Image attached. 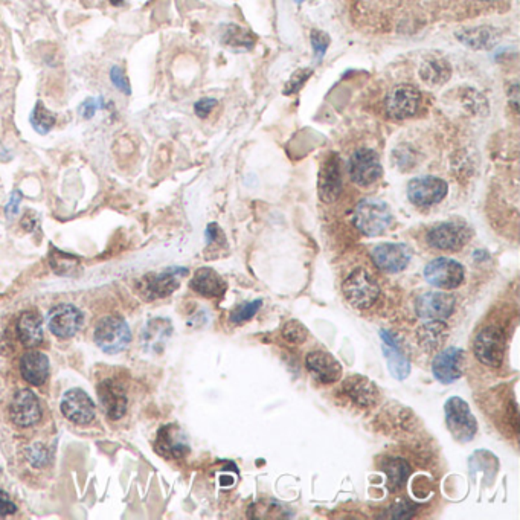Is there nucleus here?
Here are the masks:
<instances>
[{
    "mask_svg": "<svg viewBox=\"0 0 520 520\" xmlns=\"http://www.w3.org/2000/svg\"><path fill=\"white\" fill-rule=\"evenodd\" d=\"M352 223L368 237H377L391 228L392 212L383 200L365 198L356 205Z\"/></svg>",
    "mask_w": 520,
    "mask_h": 520,
    "instance_id": "1",
    "label": "nucleus"
},
{
    "mask_svg": "<svg viewBox=\"0 0 520 520\" xmlns=\"http://www.w3.org/2000/svg\"><path fill=\"white\" fill-rule=\"evenodd\" d=\"M94 338L99 349L107 354H116L130 345L131 331L122 317L106 316L98 322Z\"/></svg>",
    "mask_w": 520,
    "mask_h": 520,
    "instance_id": "2",
    "label": "nucleus"
},
{
    "mask_svg": "<svg viewBox=\"0 0 520 520\" xmlns=\"http://www.w3.org/2000/svg\"><path fill=\"white\" fill-rule=\"evenodd\" d=\"M343 295L352 307L369 308L380 296L379 284L365 268L359 267L352 272L342 285Z\"/></svg>",
    "mask_w": 520,
    "mask_h": 520,
    "instance_id": "3",
    "label": "nucleus"
},
{
    "mask_svg": "<svg viewBox=\"0 0 520 520\" xmlns=\"http://www.w3.org/2000/svg\"><path fill=\"white\" fill-rule=\"evenodd\" d=\"M446 423L453 438L459 442H468L477 432V421L470 410L465 400L450 397L444 405Z\"/></svg>",
    "mask_w": 520,
    "mask_h": 520,
    "instance_id": "4",
    "label": "nucleus"
},
{
    "mask_svg": "<svg viewBox=\"0 0 520 520\" xmlns=\"http://www.w3.org/2000/svg\"><path fill=\"white\" fill-rule=\"evenodd\" d=\"M188 275V268L173 267L161 273H148L139 280L138 290L140 296L147 301L166 298L179 289L180 278Z\"/></svg>",
    "mask_w": 520,
    "mask_h": 520,
    "instance_id": "5",
    "label": "nucleus"
},
{
    "mask_svg": "<svg viewBox=\"0 0 520 520\" xmlns=\"http://www.w3.org/2000/svg\"><path fill=\"white\" fill-rule=\"evenodd\" d=\"M505 334L496 326H489L476 334L473 352L476 359L485 366L499 368L505 356Z\"/></svg>",
    "mask_w": 520,
    "mask_h": 520,
    "instance_id": "6",
    "label": "nucleus"
},
{
    "mask_svg": "<svg viewBox=\"0 0 520 520\" xmlns=\"http://www.w3.org/2000/svg\"><path fill=\"white\" fill-rule=\"evenodd\" d=\"M472 229L463 222H442L427 233V243L438 250L456 252L472 238Z\"/></svg>",
    "mask_w": 520,
    "mask_h": 520,
    "instance_id": "7",
    "label": "nucleus"
},
{
    "mask_svg": "<svg viewBox=\"0 0 520 520\" xmlns=\"http://www.w3.org/2000/svg\"><path fill=\"white\" fill-rule=\"evenodd\" d=\"M424 278L433 287L452 290L459 287L465 278V272L463 264L452 258H436L426 266Z\"/></svg>",
    "mask_w": 520,
    "mask_h": 520,
    "instance_id": "8",
    "label": "nucleus"
},
{
    "mask_svg": "<svg viewBox=\"0 0 520 520\" xmlns=\"http://www.w3.org/2000/svg\"><path fill=\"white\" fill-rule=\"evenodd\" d=\"M419 104H421V94L409 84H400V86L392 87L384 99L386 112L392 120L397 121L414 116L418 112Z\"/></svg>",
    "mask_w": 520,
    "mask_h": 520,
    "instance_id": "9",
    "label": "nucleus"
},
{
    "mask_svg": "<svg viewBox=\"0 0 520 520\" xmlns=\"http://www.w3.org/2000/svg\"><path fill=\"white\" fill-rule=\"evenodd\" d=\"M348 171L351 180L359 187H369L379 180L382 175L380 157L371 148H360L352 153Z\"/></svg>",
    "mask_w": 520,
    "mask_h": 520,
    "instance_id": "10",
    "label": "nucleus"
},
{
    "mask_svg": "<svg viewBox=\"0 0 520 520\" xmlns=\"http://www.w3.org/2000/svg\"><path fill=\"white\" fill-rule=\"evenodd\" d=\"M447 183L435 175H423L415 178L407 185V198L415 206L427 208L433 206L447 196Z\"/></svg>",
    "mask_w": 520,
    "mask_h": 520,
    "instance_id": "11",
    "label": "nucleus"
},
{
    "mask_svg": "<svg viewBox=\"0 0 520 520\" xmlns=\"http://www.w3.org/2000/svg\"><path fill=\"white\" fill-rule=\"evenodd\" d=\"M467 368V354L464 349L456 347H449L435 356L432 363V373L435 379L450 384L459 380L464 375Z\"/></svg>",
    "mask_w": 520,
    "mask_h": 520,
    "instance_id": "12",
    "label": "nucleus"
},
{
    "mask_svg": "<svg viewBox=\"0 0 520 520\" xmlns=\"http://www.w3.org/2000/svg\"><path fill=\"white\" fill-rule=\"evenodd\" d=\"M456 301L449 293L427 291L415 301V312L421 319L429 321H444L453 315Z\"/></svg>",
    "mask_w": 520,
    "mask_h": 520,
    "instance_id": "13",
    "label": "nucleus"
},
{
    "mask_svg": "<svg viewBox=\"0 0 520 520\" xmlns=\"http://www.w3.org/2000/svg\"><path fill=\"white\" fill-rule=\"evenodd\" d=\"M49 330L57 338L71 339L82 325V313L72 304H58L48 315Z\"/></svg>",
    "mask_w": 520,
    "mask_h": 520,
    "instance_id": "14",
    "label": "nucleus"
},
{
    "mask_svg": "<svg viewBox=\"0 0 520 520\" xmlns=\"http://www.w3.org/2000/svg\"><path fill=\"white\" fill-rule=\"evenodd\" d=\"M373 261L386 273H398L410 263L412 254L403 243H383L373 249Z\"/></svg>",
    "mask_w": 520,
    "mask_h": 520,
    "instance_id": "15",
    "label": "nucleus"
},
{
    "mask_svg": "<svg viewBox=\"0 0 520 520\" xmlns=\"http://www.w3.org/2000/svg\"><path fill=\"white\" fill-rule=\"evenodd\" d=\"M62 412L73 424H89L95 417V405L81 389L67 391L62 398Z\"/></svg>",
    "mask_w": 520,
    "mask_h": 520,
    "instance_id": "16",
    "label": "nucleus"
},
{
    "mask_svg": "<svg viewBox=\"0 0 520 520\" xmlns=\"http://www.w3.org/2000/svg\"><path fill=\"white\" fill-rule=\"evenodd\" d=\"M10 417L13 423L19 427H29L38 423L41 418V406L36 393L29 389H20L17 392L11 401Z\"/></svg>",
    "mask_w": 520,
    "mask_h": 520,
    "instance_id": "17",
    "label": "nucleus"
},
{
    "mask_svg": "<svg viewBox=\"0 0 520 520\" xmlns=\"http://www.w3.org/2000/svg\"><path fill=\"white\" fill-rule=\"evenodd\" d=\"M101 406L110 419H120L127 410V392L124 386L113 379H106L98 386Z\"/></svg>",
    "mask_w": 520,
    "mask_h": 520,
    "instance_id": "18",
    "label": "nucleus"
},
{
    "mask_svg": "<svg viewBox=\"0 0 520 520\" xmlns=\"http://www.w3.org/2000/svg\"><path fill=\"white\" fill-rule=\"evenodd\" d=\"M305 365L313 379L324 384L338 382L342 375L339 360L326 351H312L305 357Z\"/></svg>",
    "mask_w": 520,
    "mask_h": 520,
    "instance_id": "19",
    "label": "nucleus"
},
{
    "mask_svg": "<svg viewBox=\"0 0 520 520\" xmlns=\"http://www.w3.org/2000/svg\"><path fill=\"white\" fill-rule=\"evenodd\" d=\"M319 197L325 203H333L339 198L342 191V178L339 170V157L330 154L322 164L317 180Z\"/></svg>",
    "mask_w": 520,
    "mask_h": 520,
    "instance_id": "20",
    "label": "nucleus"
},
{
    "mask_svg": "<svg viewBox=\"0 0 520 520\" xmlns=\"http://www.w3.org/2000/svg\"><path fill=\"white\" fill-rule=\"evenodd\" d=\"M156 450L168 459H180L189 453V444L178 426H165L157 433Z\"/></svg>",
    "mask_w": 520,
    "mask_h": 520,
    "instance_id": "21",
    "label": "nucleus"
},
{
    "mask_svg": "<svg viewBox=\"0 0 520 520\" xmlns=\"http://www.w3.org/2000/svg\"><path fill=\"white\" fill-rule=\"evenodd\" d=\"M380 338H382L383 356L386 359V362H388V369H389L391 375L397 380L407 379L410 374V362L407 360V357L403 354V351L398 347L396 339H393V335L386 330H382Z\"/></svg>",
    "mask_w": 520,
    "mask_h": 520,
    "instance_id": "22",
    "label": "nucleus"
},
{
    "mask_svg": "<svg viewBox=\"0 0 520 520\" xmlns=\"http://www.w3.org/2000/svg\"><path fill=\"white\" fill-rule=\"evenodd\" d=\"M343 391H345L347 396L354 401L357 406L362 407L374 406L380 397L377 384L369 380L368 377L359 374L345 379V382H343Z\"/></svg>",
    "mask_w": 520,
    "mask_h": 520,
    "instance_id": "23",
    "label": "nucleus"
},
{
    "mask_svg": "<svg viewBox=\"0 0 520 520\" xmlns=\"http://www.w3.org/2000/svg\"><path fill=\"white\" fill-rule=\"evenodd\" d=\"M49 359L40 351H29L20 359L22 377L32 386H41L49 377Z\"/></svg>",
    "mask_w": 520,
    "mask_h": 520,
    "instance_id": "24",
    "label": "nucleus"
},
{
    "mask_svg": "<svg viewBox=\"0 0 520 520\" xmlns=\"http://www.w3.org/2000/svg\"><path fill=\"white\" fill-rule=\"evenodd\" d=\"M191 289L197 291L198 295L206 298L223 296L228 290V284L215 270L209 267H201L194 273L191 280Z\"/></svg>",
    "mask_w": 520,
    "mask_h": 520,
    "instance_id": "25",
    "label": "nucleus"
},
{
    "mask_svg": "<svg viewBox=\"0 0 520 520\" xmlns=\"http://www.w3.org/2000/svg\"><path fill=\"white\" fill-rule=\"evenodd\" d=\"M17 334L24 347L34 348L43 342V325L41 317L36 312H27L19 317Z\"/></svg>",
    "mask_w": 520,
    "mask_h": 520,
    "instance_id": "26",
    "label": "nucleus"
},
{
    "mask_svg": "<svg viewBox=\"0 0 520 520\" xmlns=\"http://www.w3.org/2000/svg\"><path fill=\"white\" fill-rule=\"evenodd\" d=\"M456 38L461 43L472 49H490L496 43V31L489 27H477L472 29H463L456 32Z\"/></svg>",
    "mask_w": 520,
    "mask_h": 520,
    "instance_id": "27",
    "label": "nucleus"
},
{
    "mask_svg": "<svg viewBox=\"0 0 520 520\" xmlns=\"http://www.w3.org/2000/svg\"><path fill=\"white\" fill-rule=\"evenodd\" d=\"M449 328L444 321H431L418 328V340L426 351L438 349L447 338Z\"/></svg>",
    "mask_w": 520,
    "mask_h": 520,
    "instance_id": "28",
    "label": "nucleus"
},
{
    "mask_svg": "<svg viewBox=\"0 0 520 520\" xmlns=\"http://www.w3.org/2000/svg\"><path fill=\"white\" fill-rule=\"evenodd\" d=\"M382 470L386 475V485L391 491H396L405 485L410 475L409 464L401 458H386L382 464Z\"/></svg>",
    "mask_w": 520,
    "mask_h": 520,
    "instance_id": "29",
    "label": "nucleus"
},
{
    "mask_svg": "<svg viewBox=\"0 0 520 520\" xmlns=\"http://www.w3.org/2000/svg\"><path fill=\"white\" fill-rule=\"evenodd\" d=\"M29 122L36 133L46 136L57 124V116L49 110L43 101H37L29 115Z\"/></svg>",
    "mask_w": 520,
    "mask_h": 520,
    "instance_id": "30",
    "label": "nucleus"
},
{
    "mask_svg": "<svg viewBox=\"0 0 520 520\" xmlns=\"http://www.w3.org/2000/svg\"><path fill=\"white\" fill-rule=\"evenodd\" d=\"M254 36L245 28L238 27V24L226 27L222 36V43L235 50H249L254 48Z\"/></svg>",
    "mask_w": 520,
    "mask_h": 520,
    "instance_id": "31",
    "label": "nucleus"
},
{
    "mask_svg": "<svg viewBox=\"0 0 520 520\" xmlns=\"http://www.w3.org/2000/svg\"><path fill=\"white\" fill-rule=\"evenodd\" d=\"M157 328H156V319L154 321H151L148 325H147V330L144 331V338H142V342H144L145 345V349H156L159 351V342H165L168 338H170L171 334V322L166 321V319H159L157 322Z\"/></svg>",
    "mask_w": 520,
    "mask_h": 520,
    "instance_id": "32",
    "label": "nucleus"
},
{
    "mask_svg": "<svg viewBox=\"0 0 520 520\" xmlns=\"http://www.w3.org/2000/svg\"><path fill=\"white\" fill-rule=\"evenodd\" d=\"M49 264L57 275L71 276L75 275V272L80 268V259L75 255L66 254V252L60 249L52 247L49 254Z\"/></svg>",
    "mask_w": 520,
    "mask_h": 520,
    "instance_id": "33",
    "label": "nucleus"
},
{
    "mask_svg": "<svg viewBox=\"0 0 520 520\" xmlns=\"http://www.w3.org/2000/svg\"><path fill=\"white\" fill-rule=\"evenodd\" d=\"M419 73H421V80H424L427 84H432V86H435V84H441L449 80L450 67H449V63L442 62V60H436L435 58V60L424 62Z\"/></svg>",
    "mask_w": 520,
    "mask_h": 520,
    "instance_id": "34",
    "label": "nucleus"
},
{
    "mask_svg": "<svg viewBox=\"0 0 520 520\" xmlns=\"http://www.w3.org/2000/svg\"><path fill=\"white\" fill-rule=\"evenodd\" d=\"M282 338L289 343L298 345V343L305 342V339L308 338V330L304 324L296 321V319H291V321L282 326Z\"/></svg>",
    "mask_w": 520,
    "mask_h": 520,
    "instance_id": "35",
    "label": "nucleus"
},
{
    "mask_svg": "<svg viewBox=\"0 0 520 520\" xmlns=\"http://www.w3.org/2000/svg\"><path fill=\"white\" fill-rule=\"evenodd\" d=\"M261 304H263L261 299H255L252 302H247V304H243V305L237 307L231 313V321L233 324H243V322L249 321V319H252L257 315V312L259 310V307H261Z\"/></svg>",
    "mask_w": 520,
    "mask_h": 520,
    "instance_id": "36",
    "label": "nucleus"
},
{
    "mask_svg": "<svg viewBox=\"0 0 520 520\" xmlns=\"http://www.w3.org/2000/svg\"><path fill=\"white\" fill-rule=\"evenodd\" d=\"M417 505L412 502H406V500H397L393 505L389 507L388 510V514H386V517L388 519H393V520H406V519H410L414 517L415 511H417Z\"/></svg>",
    "mask_w": 520,
    "mask_h": 520,
    "instance_id": "37",
    "label": "nucleus"
},
{
    "mask_svg": "<svg viewBox=\"0 0 520 520\" xmlns=\"http://www.w3.org/2000/svg\"><path fill=\"white\" fill-rule=\"evenodd\" d=\"M107 106L104 104L103 96L99 98H87L82 101V104L78 107V113L84 117V120H92L98 110H106Z\"/></svg>",
    "mask_w": 520,
    "mask_h": 520,
    "instance_id": "38",
    "label": "nucleus"
},
{
    "mask_svg": "<svg viewBox=\"0 0 520 520\" xmlns=\"http://www.w3.org/2000/svg\"><path fill=\"white\" fill-rule=\"evenodd\" d=\"M110 81H112L113 86L121 92V94L131 95V86L129 82V78L125 77V72L121 69L120 66H112Z\"/></svg>",
    "mask_w": 520,
    "mask_h": 520,
    "instance_id": "39",
    "label": "nucleus"
},
{
    "mask_svg": "<svg viewBox=\"0 0 520 520\" xmlns=\"http://www.w3.org/2000/svg\"><path fill=\"white\" fill-rule=\"evenodd\" d=\"M312 46H313L316 58L317 60H321V58L325 55L326 49H328L330 46V37L326 36L325 32L315 29L312 31Z\"/></svg>",
    "mask_w": 520,
    "mask_h": 520,
    "instance_id": "40",
    "label": "nucleus"
},
{
    "mask_svg": "<svg viewBox=\"0 0 520 520\" xmlns=\"http://www.w3.org/2000/svg\"><path fill=\"white\" fill-rule=\"evenodd\" d=\"M313 73L312 69H302V71H298L296 73H293V77L290 78V81L287 82V86H285V95H291V94H296V92L304 86V82L310 78V75Z\"/></svg>",
    "mask_w": 520,
    "mask_h": 520,
    "instance_id": "41",
    "label": "nucleus"
},
{
    "mask_svg": "<svg viewBox=\"0 0 520 520\" xmlns=\"http://www.w3.org/2000/svg\"><path fill=\"white\" fill-rule=\"evenodd\" d=\"M217 106V99L214 98H203L197 101L194 104V112L200 117H206L209 113L212 112V108Z\"/></svg>",
    "mask_w": 520,
    "mask_h": 520,
    "instance_id": "42",
    "label": "nucleus"
},
{
    "mask_svg": "<svg viewBox=\"0 0 520 520\" xmlns=\"http://www.w3.org/2000/svg\"><path fill=\"white\" fill-rule=\"evenodd\" d=\"M20 201H22V192L19 189L13 191V194L10 197V201H8V205L5 206V214H6L8 218H13V217H15L17 214H19Z\"/></svg>",
    "mask_w": 520,
    "mask_h": 520,
    "instance_id": "43",
    "label": "nucleus"
},
{
    "mask_svg": "<svg viewBox=\"0 0 520 520\" xmlns=\"http://www.w3.org/2000/svg\"><path fill=\"white\" fill-rule=\"evenodd\" d=\"M17 511L14 502L5 491H0V516H11Z\"/></svg>",
    "mask_w": 520,
    "mask_h": 520,
    "instance_id": "44",
    "label": "nucleus"
},
{
    "mask_svg": "<svg viewBox=\"0 0 520 520\" xmlns=\"http://www.w3.org/2000/svg\"><path fill=\"white\" fill-rule=\"evenodd\" d=\"M38 222H40L38 215L34 211H28L27 214H24V217L22 218V228L27 229L28 232H32V231L37 229Z\"/></svg>",
    "mask_w": 520,
    "mask_h": 520,
    "instance_id": "45",
    "label": "nucleus"
},
{
    "mask_svg": "<svg viewBox=\"0 0 520 520\" xmlns=\"http://www.w3.org/2000/svg\"><path fill=\"white\" fill-rule=\"evenodd\" d=\"M11 159H13L11 151H10V150H6V148L2 145V142H0V161H2V162H10Z\"/></svg>",
    "mask_w": 520,
    "mask_h": 520,
    "instance_id": "46",
    "label": "nucleus"
},
{
    "mask_svg": "<svg viewBox=\"0 0 520 520\" xmlns=\"http://www.w3.org/2000/svg\"><path fill=\"white\" fill-rule=\"evenodd\" d=\"M108 3H110L112 6L120 8V6H124L125 5V0H108Z\"/></svg>",
    "mask_w": 520,
    "mask_h": 520,
    "instance_id": "47",
    "label": "nucleus"
},
{
    "mask_svg": "<svg viewBox=\"0 0 520 520\" xmlns=\"http://www.w3.org/2000/svg\"><path fill=\"white\" fill-rule=\"evenodd\" d=\"M295 2L296 3H302V2H305V0H295Z\"/></svg>",
    "mask_w": 520,
    "mask_h": 520,
    "instance_id": "48",
    "label": "nucleus"
},
{
    "mask_svg": "<svg viewBox=\"0 0 520 520\" xmlns=\"http://www.w3.org/2000/svg\"><path fill=\"white\" fill-rule=\"evenodd\" d=\"M482 2H490V0H482Z\"/></svg>",
    "mask_w": 520,
    "mask_h": 520,
    "instance_id": "49",
    "label": "nucleus"
}]
</instances>
